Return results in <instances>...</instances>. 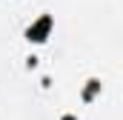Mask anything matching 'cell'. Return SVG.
<instances>
[{"label": "cell", "mask_w": 123, "mask_h": 120, "mask_svg": "<svg viewBox=\"0 0 123 120\" xmlns=\"http://www.w3.org/2000/svg\"><path fill=\"white\" fill-rule=\"evenodd\" d=\"M89 83H92V86H89V89L83 91V97H86V100H92V97H94V91L100 89V83H97V80H89Z\"/></svg>", "instance_id": "obj_2"}, {"label": "cell", "mask_w": 123, "mask_h": 120, "mask_svg": "<svg viewBox=\"0 0 123 120\" xmlns=\"http://www.w3.org/2000/svg\"><path fill=\"white\" fill-rule=\"evenodd\" d=\"M49 31H52V17H49V14H43L37 23H31L29 29H26V37L34 40V43H43V40L49 37Z\"/></svg>", "instance_id": "obj_1"}, {"label": "cell", "mask_w": 123, "mask_h": 120, "mask_svg": "<svg viewBox=\"0 0 123 120\" xmlns=\"http://www.w3.org/2000/svg\"><path fill=\"white\" fill-rule=\"evenodd\" d=\"M63 120H74V117H72V114H66V117H63Z\"/></svg>", "instance_id": "obj_3"}]
</instances>
